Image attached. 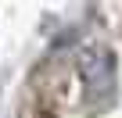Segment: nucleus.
Here are the masks:
<instances>
[{"instance_id": "1", "label": "nucleus", "mask_w": 122, "mask_h": 118, "mask_svg": "<svg viewBox=\"0 0 122 118\" xmlns=\"http://www.w3.org/2000/svg\"><path fill=\"white\" fill-rule=\"evenodd\" d=\"M76 72H79L83 90H86V97H90V100L108 97V93L115 90V82H118L115 54H111L108 47H101V43H93V47L79 50V57H76Z\"/></svg>"}]
</instances>
